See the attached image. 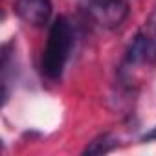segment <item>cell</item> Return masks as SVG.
<instances>
[{
	"instance_id": "obj_1",
	"label": "cell",
	"mask_w": 156,
	"mask_h": 156,
	"mask_svg": "<svg viewBox=\"0 0 156 156\" xmlns=\"http://www.w3.org/2000/svg\"><path fill=\"white\" fill-rule=\"evenodd\" d=\"M73 39H75V33H73L72 22L66 17H57L53 24L50 26L46 48L41 59L42 75L48 77L50 81L61 79V75L66 68V62L72 55Z\"/></svg>"
},
{
	"instance_id": "obj_2",
	"label": "cell",
	"mask_w": 156,
	"mask_h": 156,
	"mask_svg": "<svg viewBox=\"0 0 156 156\" xmlns=\"http://www.w3.org/2000/svg\"><path fill=\"white\" fill-rule=\"evenodd\" d=\"M140 64L156 66V6L132 37L125 53V66L132 68Z\"/></svg>"
},
{
	"instance_id": "obj_3",
	"label": "cell",
	"mask_w": 156,
	"mask_h": 156,
	"mask_svg": "<svg viewBox=\"0 0 156 156\" xmlns=\"http://www.w3.org/2000/svg\"><path fill=\"white\" fill-rule=\"evenodd\" d=\"M88 15L101 28L116 30L129 17V4L125 0H90Z\"/></svg>"
},
{
	"instance_id": "obj_4",
	"label": "cell",
	"mask_w": 156,
	"mask_h": 156,
	"mask_svg": "<svg viewBox=\"0 0 156 156\" xmlns=\"http://www.w3.org/2000/svg\"><path fill=\"white\" fill-rule=\"evenodd\" d=\"M51 11V0H15V13L19 19L35 28L48 24Z\"/></svg>"
},
{
	"instance_id": "obj_5",
	"label": "cell",
	"mask_w": 156,
	"mask_h": 156,
	"mask_svg": "<svg viewBox=\"0 0 156 156\" xmlns=\"http://www.w3.org/2000/svg\"><path fill=\"white\" fill-rule=\"evenodd\" d=\"M116 147H118V140L114 136L101 134V136H98L96 140H92L85 147L83 154H107V152H112Z\"/></svg>"
},
{
	"instance_id": "obj_6",
	"label": "cell",
	"mask_w": 156,
	"mask_h": 156,
	"mask_svg": "<svg viewBox=\"0 0 156 156\" xmlns=\"http://www.w3.org/2000/svg\"><path fill=\"white\" fill-rule=\"evenodd\" d=\"M152 140H156V127H152L149 132H145L141 136V141H152Z\"/></svg>"
}]
</instances>
